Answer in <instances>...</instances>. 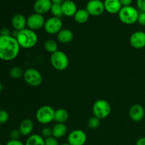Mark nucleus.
Masks as SVG:
<instances>
[{"label": "nucleus", "mask_w": 145, "mask_h": 145, "mask_svg": "<svg viewBox=\"0 0 145 145\" xmlns=\"http://www.w3.org/2000/svg\"><path fill=\"white\" fill-rule=\"evenodd\" d=\"M21 50L16 38L12 35L0 36V59L6 62L15 59Z\"/></svg>", "instance_id": "obj_1"}, {"label": "nucleus", "mask_w": 145, "mask_h": 145, "mask_svg": "<svg viewBox=\"0 0 145 145\" xmlns=\"http://www.w3.org/2000/svg\"><path fill=\"white\" fill-rule=\"evenodd\" d=\"M16 38L21 48L24 49H31L34 48L38 41V36L35 31L28 28L18 31Z\"/></svg>", "instance_id": "obj_2"}, {"label": "nucleus", "mask_w": 145, "mask_h": 145, "mask_svg": "<svg viewBox=\"0 0 145 145\" xmlns=\"http://www.w3.org/2000/svg\"><path fill=\"white\" fill-rule=\"evenodd\" d=\"M139 11L133 6L123 7L118 13V18L123 24L125 25H133L137 22Z\"/></svg>", "instance_id": "obj_3"}, {"label": "nucleus", "mask_w": 145, "mask_h": 145, "mask_svg": "<svg viewBox=\"0 0 145 145\" xmlns=\"http://www.w3.org/2000/svg\"><path fill=\"white\" fill-rule=\"evenodd\" d=\"M92 113L93 116L100 120L106 119L111 113V106L108 101L104 99L97 100L93 105Z\"/></svg>", "instance_id": "obj_4"}, {"label": "nucleus", "mask_w": 145, "mask_h": 145, "mask_svg": "<svg viewBox=\"0 0 145 145\" xmlns=\"http://www.w3.org/2000/svg\"><path fill=\"white\" fill-rule=\"evenodd\" d=\"M50 61L52 67L57 71L65 70L67 69L69 65L67 55L59 50L53 54H51Z\"/></svg>", "instance_id": "obj_5"}, {"label": "nucleus", "mask_w": 145, "mask_h": 145, "mask_svg": "<svg viewBox=\"0 0 145 145\" xmlns=\"http://www.w3.org/2000/svg\"><path fill=\"white\" fill-rule=\"evenodd\" d=\"M55 110L50 106H40L37 110L35 118L37 121L42 125H48L54 121Z\"/></svg>", "instance_id": "obj_6"}, {"label": "nucleus", "mask_w": 145, "mask_h": 145, "mask_svg": "<svg viewBox=\"0 0 145 145\" xmlns=\"http://www.w3.org/2000/svg\"><path fill=\"white\" fill-rule=\"evenodd\" d=\"M23 78L27 84L33 87L39 86L42 82V76L41 73L33 68H28L25 70Z\"/></svg>", "instance_id": "obj_7"}, {"label": "nucleus", "mask_w": 145, "mask_h": 145, "mask_svg": "<svg viewBox=\"0 0 145 145\" xmlns=\"http://www.w3.org/2000/svg\"><path fill=\"white\" fill-rule=\"evenodd\" d=\"M62 26L63 23L61 18L52 16L45 21L43 28L49 35H57L62 29Z\"/></svg>", "instance_id": "obj_8"}, {"label": "nucleus", "mask_w": 145, "mask_h": 145, "mask_svg": "<svg viewBox=\"0 0 145 145\" xmlns=\"http://www.w3.org/2000/svg\"><path fill=\"white\" fill-rule=\"evenodd\" d=\"M87 140L86 133L80 129H75L69 133L67 143L70 145H84Z\"/></svg>", "instance_id": "obj_9"}, {"label": "nucleus", "mask_w": 145, "mask_h": 145, "mask_svg": "<svg viewBox=\"0 0 145 145\" xmlns=\"http://www.w3.org/2000/svg\"><path fill=\"white\" fill-rule=\"evenodd\" d=\"M46 20L43 15L33 13L27 18V28L35 31L44 27Z\"/></svg>", "instance_id": "obj_10"}, {"label": "nucleus", "mask_w": 145, "mask_h": 145, "mask_svg": "<svg viewBox=\"0 0 145 145\" xmlns=\"http://www.w3.org/2000/svg\"><path fill=\"white\" fill-rule=\"evenodd\" d=\"M86 10L91 16H99L105 11L103 1L101 0H89L86 4Z\"/></svg>", "instance_id": "obj_11"}, {"label": "nucleus", "mask_w": 145, "mask_h": 145, "mask_svg": "<svg viewBox=\"0 0 145 145\" xmlns=\"http://www.w3.org/2000/svg\"><path fill=\"white\" fill-rule=\"evenodd\" d=\"M130 44L135 49L145 48V32L138 31L133 33L130 37Z\"/></svg>", "instance_id": "obj_12"}, {"label": "nucleus", "mask_w": 145, "mask_h": 145, "mask_svg": "<svg viewBox=\"0 0 145 145\" xmlns=\"http://www.w3.org/2000/svg\"><path fill=\"white\" fill-rule=\"evenodd\" d=\"M145 115L144 107L140 104H133L129 109V116L135 122H140L143 120Z\"/></svg>", "instance_id": "obj_13"}, {"label": "nucleus", "mask_w": 145, "mask_h": 145, "mask_svg": "<svg viewBox=\"0 0 145 145\" xmlns=\"http://www.w3.org/2000/svg\"><path fill=\"white\" fill-rule=\"evenodd\" d=\"M52 6L50 0H36L33 4V8L35 13L44 15L50 11Z\"/></svg>", "instance_id": "obj_14"}, {"label": "nucleus", "mask_w": 145, "mask_h": 145, "mask_svg": "<svg viewBox=\"0 0 145 145\" xmlns=\"http://www.w3.org/2000/svg\"><path fill=\"white\" fill-rule=\"evenodd\" d=\"M11 25L14 30L20 31L27 28V18L21 14H16L11 18Z\"/></svg>", "instance_id": "obj_15"}, {"label": "nucleus", "mask_w": 145, "mask_h": 145, "mask_svg": "<svg viewBox=\"0 0 145 145\" xmlns=\"http://www.w3.org/2000/svg\"><path fill=\"white\" fill-rule=\"evenodd\" d=\"M103 4L105 11L110 14H118L123 7L120 0H104Z\"/></svg>", "instance_id": "obj_16"}, {"label": "nucleus", "mask_w": 145, "mask_h": 145, "mask_svg": "<svg viewBox=\"0 0 145 145\" xmlns=\"http://www.w3.org/2000/svg\"><path fill=\"white\" fill-rule=\"evenodd\" d=\"M63 15L67 17H73L77 11V7L72 0H65L62 4Z\"/></svg>", "instance_id": "obj_17"}, {"label": "nucleus", "mask_w": 145, "mask_h": 145, "mask_svg": "<svg viewBox=\"0 0 145 145\" xmlns=\"http://www.w3.org/2000/svg\"><path fill=\"white\" fill-rule=\"evenodd\" d=\"M57 38L59 42L67 44L72 42L74 39V33L68 28H62L57 34Z\"/></svg>", "instance_id": "obj_18"}, {"label": "nucleus", "mask_w": 145, "mask_h": 145, "mask_svg": "<svg viewBox=\"0 0 145 145\" xmlns=\"http://www.w3.org/2000/svg\"><path fill=\"white\" fill-rule=\"evenodd\" d=\"M34 128V123L31 119H24L21 122L18 130L21 132L23 136H29L32 135L33 130Z\"/></svg>", "instance_id": "obj_19"}, {"label": "nucleus", "mask_w": 145, "mask_h": 145, "mask_svg": "<svg viewBox=\"0 0 145 145\" xmlns=\"http://www.w3.org/2000/svg\"><path fill=\"white\" fill-rule=\"evenodd\" d=\"M52 136L56 139L62 138L66 135L67 127L65 123H57L52 127Z\"/></svg>", "instance_id": "obj_20"}, {"label": "nucleus", "mask_w": 145, "mask_h": 145, "mask_svg": "<svg viewBox=\"0 0 145 145\" xmlns=\"http://www.w3.org/2000/svg\"><path fill=\"white\" fill-rule=\"evenodd\" d=\"M91 16L86 11V8H80L76 11L74 16V19L77 24H84L87 22L89 19V17Z\"/></svg>", "instance_id": "obj_21"}, {"label": "nucleus", "mask_w": 145, "mask_h": 145, "mask_svg": "<svg viewBox=\"0 0 145 145\" xmlns=\"http://www.w3.org/2000/svg\"><path fill=\"white\" fill-rule=\"evenodd\" d=\"M69 119V113L65 108H58L55 110L54 121L57 123H65Z\"/></svg>", "instance_id": "obj_22"}, {"label": "nucleus", "mask_w": 145, "mask_h": 145, "mask_svg": "<svg viewBox=\"0 0 145 145\" xmlns=\"http://www.w3.org/2000/svg\"><path fill=\"white\" fill-rule=\"evenodd\" d=\"M25 145H45V139L40 135L32 134L28 137Z\"/></svg>", "instance_id": "obj_23"}, {"label": "nucleus", "mask_w": 145, "mask_h": 145, "mask_svg": "<svg viewBox=\"0 0 145 145\" xmlns=\"http://www.w3.org/2000/svg\"><path fill=\"white\" fill-rule=\"evenodd\" d=\"M44 48L50 54H53L54 52H57L58 50L57 42L55 40H48L44 43Z\"/></svg>", "instance_id": "obj_24"}, {"label": "nucleus", "mask_w": 145, "mask_h": 145, "mask_svg": "<svg viewBox=\"0 0 145 145\" xmlns=\"http://www.w3.org/2000/svg\"><path fill=\"white\" fill-rule=\"evenodd\" d=\"M24 72L25 71L21 67L16 66L11 68L9 71V75L12 79H19L21 77H24Z\"/></svg>", "instance_id": "obj_25"}, {"label": "nucleus", "mask_w": 145, "mask_h": 145, "mask_svg": "<svg viewBox=\"0 0 145 145\" xmlns=\"http://www.w3.org/2000/svg\"><path fill=\"white\" fill-rule=\"evenodd\" d=\"M50 12L52 16L57 17V18H61L64 16L63 12H62V5H59V4H52Z\"/></svg>", "instance_id": "obj_26"}, {"label": "nucleus", "mask_w": 145, "mask_h": 145, "mask_svg": "<svg viewBox=\"0 0 145 145\" xmlns=\"http://www.w3.org/2000/svg\"><path fill=\"white\" fill-rule=\"evenodd\" d=\"M101 120L95 116H92L88 120L87 125L89 128L91 129V130H96L97 128H99Z\"/></svg>", "instance_id": "obj_27"}, {"label": "nucleus", "mask_w": 145, "mask_h": 145, "mask_svg": "<svg viewBox=\"0 0 145 145\" xmlns=\"http://www.w3.org/2000/svg\"><path fill=\"white\" fill-rule=\"evenodd\" d=\"M9 120V114L5 110H0V124H5Z\"/></svg>", "instance_id": "obj_28"}, {"label": "nucleus", "mask_w": 145, "mask_h": 145, "mask_svg": "<svg viewBox=\"0 0 145 145\" xmlns=\"http://www.w3.org/2000/svg\"><path fill=\"white\" fill-rule=\"evenodd\" d=\"M41 136L43 137L44 139L48 138L50 137H52V128L49 127H45L42 129V131H41Z\"/></svg>", "instance_id": "obj_29"}, {"label": "nucleus", "mask_w": 145, "mask_h": 145, "mask_svg": "<svg viewBox=\"0 0 145 145\" xmlns=\"http://www.w3.org/2000/svg\"><path fill=\"white\" fill-rule=\"evenodd\" d=\"M22 135L18 129H14L10 133V137L11 140H19L21 136Z\"/></svg>", "instance_id": "obj_30"}, {"label": "nucleus", "mask_w": 145, "mask_h": 145, "mask_svg": "<svg viewBox=\"0 0 145 145\" xmlns=\"http://www.w3.org/2000/svg\"><path fill=\"white\" fill-rule=\"evenodd\" d=\"M45 145H59L57 141V139L54 137L53 136L48 138L45 139Z\"/></svg>", "instance_id": "obj_31"}, {"label": "nucleus", "mask_w": 145, "mask_h": 145, "mask_svg": "<svg viewBox=\"0 0 145 145\" xmlns=\"http://www.w3.org/2000/svg\"><path fill=\"white\" fill-rule=\"evenodd\" d=\"M137 23L140 25L145 26V12L144 11H140L139 13L138 18H137Z\"/></svg>", "instance_id": "obj_32"}, {"label": "nucleus", "mask_w": 145, "mask_h": 145, "mask_svg": "<svg viewBox=\"0 0 145 145\" xmlns=\"http://www.w3.org/2000/svg\"><path fill=\"white\" fill-rule=\"evenodd\" d=\"M8 35H11V33L8 28L4 27L0 30V36H8Z\"/></svg>", "instance_id": "obj_33"}, {"label": "nucleus", "mask_w": 145, "mask_h": 145, "mask_svg": "<svg viewBox=\"0 0 145 145\" xmlns=\"http://www.w3.org/2000/svg\"><path fill=\"white\" fill-rule=\"evenodd\" d=\"M137 6L140 11L145 12V0H137Z\"/></svg>", "instance_id": "obj_34"}, {"label": "nucleus", "mask_w": 145, "mask_h": 145, "mask_svg": "<svg viewBox=\"0 0 145 145\" xmlns=\"http://www.w3.org/2000/svg\"><path fill=\"white\" fill-rule=\"evenodd\" d=\"M6 145H25V144L19 140H10L7 142Z\"/></svg>", "instance_id": "obj_35"}, {"label": "nucleus", "mask_w": 145, "mask_h": 145, "mask_svg": "<svg viewBox=\"0 0 145 145\" xmlns=\"http://www.w3.org/2000/svg\"><path fill=\"white\" fill-rule=\"evenodd\" d=\"M123 7H128V6H132L133 0H120Z\"/></svg>", "instance_id": "obj_36"}, {"label": "nucleus", "mask_w": 145, "mask_h": 145, "mask_svg": "<svg viewBox=\"0 0 145 145\" xmlns=\"http://www.w3.org/2000/svg\"><path fill=\"white\" fill-rule=\"evenodd\" d=\"M135 145H145V137L139 138L136 142Z\"/></svg>", "instance_id": "obj_37"}, {"label": "nucleus", "mask_w": 145, "mask_h": 145, "mask_svg": "<svg viewBox=\"0 0 145 145\" xmlns=\"http://www.w3.org/2000/svg\"><path fill=\"white\" fill-rule=\"evenodd\" d=\"M52 1V4H59L62 5V3L65 1V0H50Z\"/></svg>", "instance_id": "obj_38"}, {"label": "nucleus", "mask_w": 145, "mask_h": 145, "mask_svg": "<svg viewBox=\"0 0 145 145\" xmlns=\"http://www.w3.org/2000/svg\"><path fill=\"white\" fill-rule=\"evenodd\" d=\"M2 89H3L2 84H1V82H0V93H1V91H2Z\"/></svg>", "instance_id": "obj_39"}, {"label": "nucleus", "mask_w": 145, "mask_h": 145, "mask_svg": "<svg viewBox=\"0 0 145 145\" xmlns=\"http://www.w3.org/2000/svg\"><path fill=\"white\" fill-rule=\"evenodd\" d=\"M61 145H70L69 143H64V144H62Z\"/></svg>", "instance_id": "obj_40"}, {"label": "nucleus", "mask_w": 145, "mask_h": 145, "mask_svg": "<svg viewBox=\"0 0 145 145\" xmlns=\"http://www.w3.org/2000/svg\"><path fill=\"white\" fill-rule=\"evenodd\" d=\"M0 145H3L2 144H1V143H0Z\"/></svg>", "instance_id": "obj_41"}]
</instances>
